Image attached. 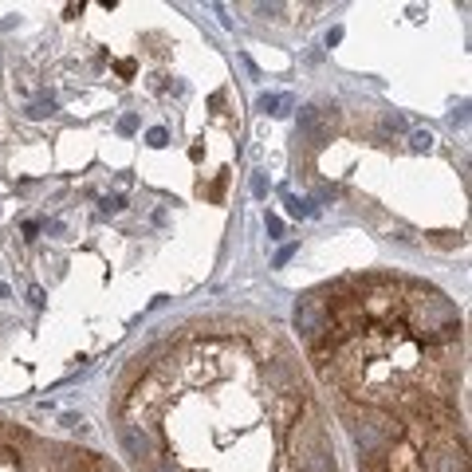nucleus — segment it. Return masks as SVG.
I'll return each mask as SVG.
<instances>
[{"mask_svg":"<svg viewBox=\"0 0 472 472\" xmlns=\"http://www.w3.org/2000/svg\"><path fill=\"white\" fill-rule=\"evenodd\" d=\"M295 331L358 472H468L464 319L405 271H354L295 303Z\"/></svg>","mask_w":472,"mask_h":472,"instance_id":"nucleus-2","label":"nucleus"},{"mask_svg":"<svg viewBox=\"0 0 472 472\" xmlns=\"http://www.w3.org/2000/svg\"><path fill=\"white\" fill-rule=\"evenodd\" d=\"M107 417L134 472H339L299 354L260 319L170 327L122 366Z\"/></svg>","mask_w":472,"mask_h":472,"instance_id":"nucleus-1","label":"nucleus"}]
</instances>
